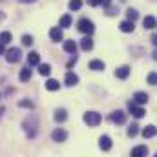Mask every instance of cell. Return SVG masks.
<instances>
[{"instance_id": "cell-26", "label": "cell", "mask_w": 157, "mask_h": 157, "mask_svg": "<svg viewBox=\"0 0 157 157\" xmlns=\"http://www.w3.org/2000/svg\"><path fill=\"white\" fill-rule=\"evenodd\" d=\"M59 26H60V28H70V26H71V17H70V15H62Z\"/></svg>"}, {"instance_id": "cell-22", "label": "cell", "mask_w": 157, "mask_h": 157, "mask_svg": "<svg viewBox=\"0 0 157 157\" xmlns=\"http://www.w3.org/2000/svg\"><path fill=\"white\" fill-rule=\"evenodd\" d=\"M60 88V84H59V80H55V78H49L48 82H46V90H49V91H57Z\"/></svg>"}, {"instance_id": "cell-18", "label": "cell", "mask_w": 157, "mask_h": 157, "mask_svg": "<svg viewBox=\"0 0 157 157\" xmlns=\"http://www.w3.org/2000/svg\"><path fill=\"white\" fill-rule=\"evenodd\" d=\"M64 80H66V84H68V86H77V84H78V77L75 75V73H71V71H70V73H66V78H64Z\"/></svg>"}, {"instance_id": "cell-33", "label": "cell", "mask_w": 157, "mask_h": 157, "mask_svg": "<svg viewBox=\"0 0 157 157\" xmlns=\"http://www.w3.org/2000/svg\"><path fill=\"white\" fill-rule=\"evenodd\" d=\"M88 6H91V7H97V6H101V0H88Z\"/></svg>"}, {"instance_id": "cell-1", "label": "cell", "mask_w": 157, "mask_h": 157, "mask_svg": "<svg viewBox=\"0 0 157 157\" xmlns=\"http://www.w3.org/2000/svg\"><path fill=\"white\" fill-rule=\"evenodd\" d=\"M77 28H78V31H80V33H84V35H88V37L95 31L93 22H91V20H88V18H80V20L77 22Z\"/></svg>"}, {"instance_id": "cell-11", "label": "cell", "mask_w": 157, "mask_h": 157, "mask_svg": "<svg viewBox=\"0 0 157 157\" xmlns=\"http://www.w3.org/2000/svg\"><path fill=\"white\" fill-rule=\"evenodd\" d=\"M128 75H130V66H121V68L115 70V77L121 78V80L128 78Z\"/></svg>"}, {"instance_id": "cell-16", "label": "cell", "mask_w": 157, "mask_h": 157, "mask_svg": "<svg viewBox=\"0 0 157 157\" xmlns=\"http://www.w3.org/2000/svg\"><path fill=\"white\" fill-rule=\"evenodd\" d=\"M155 133H157V128L152 126V124L146 126V128H143V137H144V139H150V137H154Z\"/></svg>"}, {"instance_id": "cell-37", "label": "cell", "mask_w": 157, "mask_h": 157, "mask_svg": "<svg viewBox=\"0 0 157 157\" xmlns=\"http://www.w3.org/2000/svg\"><path fill=\"white\" fill-rule=\"evenodd\" d=\"M152 42H154V46H157V35H154V37H152Z\"/></svg>"}, {"instance_id": "cell-29", "label": "cell", "mask_w": 157, "mask_h": 157, "mask_svg": "<svg viewBox=\"0 0 157 157\" xmlns=\"http://www.w3.org/2000/svg\"><path fill=\"white\" fill-rule=\"evenodd\" d=\"M146 80H148V84H152V86H157V73H155V71L148 73V77H146Z\"/></svg>"}, {"instance_id": "cell-36", "label": "cell", "mask_w": 157, "mask_h": 157, "mask_svg": "<svg viewBox=\"0 0 157 157\" xmlns=\"http://www.w3.org/2000/svg\"><path fill=\"white\" fill-rule=\"evenodd\" d=\"M6 53V49H4V44H0V55H4Z\"/></svg>"}, {"instance_id": "cell-32", "label": "cell", "mask_w": 157, "mask_h": 157, "mask_svg": "<svg viewBox=\"0 0 157 157\" xmlns=\"http://www.w3.org/2000/svg\"><path fill=\"white\" fill-rule=\"evenodd\" d=\"M22 44H24V46H31V44H33V37H31V35H24V37H22Z\"/></svg>"}, {"instance_id": "cell-7", "label": "cell", "mask_w": 157, "mask_h": 157, "mask_svg": "<svg viewBox=\"0 0 157 157\" xmlns=\"http://www.w3.org/2000/svg\"><path fill=\"white\" fill-rule=\"evenodd\" d=\"M133 104H146L148 102V95L144 93V91H137L135 95H133V101H132Z\"/></svg>"}, {"instance_id": "cell-35", "label": "cell", "mask_w": 157, "mask_h": 157, "mask_svg": "<svg viewBox=\"0 0 157 157\" xmlns=\"http://www.w3.org/2000/svg\"><path fill=\"white\" fill-rule=\"evenodd\" d=\"M110 4H112V0H101V6H104V7H110Z\"/></svg>"}, {"instance_id": "cell-6", "label": "cell", "mask_w": 157, "mask_h": 157, "mask_svg": "<svg viewBox=\"0 0 157 157\" xmlns=\"http://www.w3.org/2000/svg\"><path fill=\"white\" fill-rule=\"evenodd\" d=\"M128 108H130V113L133 115L135 119H141V117H144V108H141V106H137V104H133V102H130L128 104Z\"/></svg>"}, {"instance_id": "cell-25", "label": "cell", "mask_w": 157, "mask_h": 157, "mask_svg": "<svg viewBox=\"0 0 157 157\" xmlns=\"http://www.w3.org/2000/svg\"><path fill=\"white\" fill-rule=\"evenodd\" d=\"M126 18H128L130 22H135V20L139 18V13H137L135 9H132V7H130V9H126Z\"/></svg>"}, {"instance_id": "cell-2", "label": "cell", "mask_w": 157, "mask_h": 157, "mask_svg": "<svg viewBox=\"0 0 157 157\" xmlns=\"http://www.w3.org/2000/svg\"><path fill=\"white\" fill-rule=\"evenodd\" d=\"M22 59V51L18 49V48H11V49H7V53H6V60L9 62V64H15V62H18Z\"/></svg>"}, {"instance_id": "cell-34", "label": "cell", "mask_w": 157, "mask_h": 157, "mask_svg": "<svg viewBox=\"0 0 157 157\" xmlns=\"http://www.w3.org/2000/svg\"><path fill=\"white\" fill-rule=\"evenodd\" d=\"M75 62H77V57H75V55H73V57H71V59H70V62H68V68H71V66H73V64H75Z\"/></svg>"}, {"instance_id": "cell-3", "label": "cell", "mask_w": 157, "mask_h": 157, "mask_svg": "<svg viewBox=\"0 0 157 157\" xmlns=\"http://www.w3.org/2000/svg\"><path fill=\"white\" fill-rule=\"evenodd\" d=\"M84 122H86L88 126H99V124H101V113H97V112H88V113H84Z\"/></svg>"}, {"instance_id": "cell-4", "label": "cell", "mask_w": 157, "mask_h": 157, "mask_svg": "<svg viewBox=\"0 0 157 157\" xmlns=\"http://www.w3.org/2000/svg\"><path fill=\"white\" fill-rule=\"evenodd\" d=\"M24 128H26V133L29 137H35V133H37V121H35V117L26 119L24 121Z\"/></svg>"}, {"instance_id": "cell-15", "label": "cell", "mask_w": 157, "mask_h": 157, "mask_svg": "<svg viewBox=\"0 0 157 157\" xmlns=\"http://www.w3.org/2000/svg\"><path fill=\"white\" fill-rule=\"evenodd\" d=\"M49 37H51V40L53 42H59V40H62V28H53L51 31H49Z\"/></svg>"}, {"instance_id": "cell-10", "label": "cell", "mask_w": 157, "mask_h": 157, "mask_svg": "<svg viewBox=\"0 0 157 157\" xmlns=\"http://www.w3.org/2000/svg\"><path fill=\"white\" fill-rule=\"evenodd\" d=\"M112 121H113L115 124H124V121H126V113L121 112V110H115V112L112 113Z\"/></svg>"}, {"instance_id": "cell-38", "label": "cell", "mask_w": 157, "mask_h": 157, "mask_svg": "<svg viewBox=\"0 0 157 157\" xmlns=\"http://www.w3.org/2000/svg\"><path fill=\"white\" fill-rule=\"evenodd\" d=\"M18 2H22V4H28V2H35V0H18Z\"/></svg>"}, {"instance_id": "cell-41", "label": "cell", "mask_w": 157, "mask_h": 157, "mask_svg": "<svg viewBox=\"0 0 157 157\" xmlns=\"http://www.w3.org/2000/svg\"><path fill=\"white\" fill-rule=\"evenodd\" d=\"M2 18H4V13H0V20H2Z\"/></svg>"}, {"instance_id": "cell-40", "label": "cell", "mask_w": 157, "mask_h": 157, "mask_svg": "<svg viewBox=\"0 0 157 157\" xmlns=\"http://www.w3.org/2000/svg\"><path fill=\"white\" fill-rule=\"evenodd\" d=\"M2 113H4V108H0V117H2Z\"/></svg>"}, {"instance_id": "cell-8", "label": "cell", "mask_w": 157, "mask_h": 157, "mask_svg": "<svg viewBox=\"0 0 157 157\" xmlns=\"http://www.w3.org/2000/svg\"><path fill=\"white\" fill-rule=\"evenodd\" d=\"M99 146H101V150H104V152L112 150V139H110L108 135H102V137L99 139Z\"/></svg>"}, {"instance_id": "cell-28", "label": "cell", "mask_w": 157, "mask_h": 157, "mask_svg": "<svg viewBox=\"0 0 157 157\" xmlns=\"http://www.w3.org/2000/svg\"><path fill=\"white\" fill-rule=\"evenodd\" d=\"M9 42H11V33H9V31H2V33H0V44L6 46V44H9Z\"/></svg>"}, {"instance_id": "cell-5", "label": "cell", "mask_w": 157, "mask_h": 157, "mask_svg": "<svg viewBox=\"0 0 157 157\" xmlns=\"http://www.w3.org/2000/svg\"><path fill=\"white\" fill-rule=\"evenodd\" d=\"M51 139H53L55 143H64V141L68 139V132H66L64 128H57V130L51 132Z\"/></svg>"}, {"instance_id": "cell-42", "label": "cell", "mask_w": 157, "mask_h": 157, "mask_svg": "<svg viewBox=\"0 0 157 157\" xmlns=\"http://www.w3.org/2000/svg\"><path fill=\"white\" fill-rule=\"evenodd\" d=\"M155 157H157V154H155Z\"/></svg>"}, {"instance_id": "cell-19", "label": "cell", "mask_w": 157, "mask_h": 157, "mask_svg": "<svg viewBox=\"0 0 157 157\" xmlns=\"http://www.w3.org/2000/svg\"><path fill=\"white\" fill-rule=\"evenodd\" d=\"M90 70H93V71H102V70H104V62L95 59V60L90 62Z\"/></svg>"}, {"instance_id": "cell-20", "label": "cell", "mask_w": 157, "mask_h": 157, "mask_svg": "<svg viewBox=\"0 0 157 157\" xmlns=\"http://www.w3.org/2000/svg\"><path fill=\"white\" fill-rule=\"evenodd\" d=\"M66 119H68V112H66L64 108H60V110L55 112V121H57V122H64Z\"/></svg>"}, {"instance_id": "cell-39", "label": "cell", "mask_w": 157, "mask_h": 157, "mask_svg": "<svg viewBox=\"0 0 157 157\" xmlns=\"http://www.w3.org/2000/svg\"><path fill=\"white\" fill-rule=\"evenodd\" d=\"M152 55H154V60H157V49L154 51V53H152Z\"/></svg>"}, {"instance_id": "cell-30", "label": "cell", "mask_w": 157, "mask_h": 157, "mask_svg": "<svg viewBox=\"0 0 157 157\" xmlns=\"http://www.w3.org/2000/svg\"><path fill=\"white\" fill-rule=\"evenodd\" d=\"M80 7H82V2H80V0H71V2H70V9H73V11H78Z\"/></svg>"}, {"instance_id": "cell-23", "label": "cell", "mask_w": 157, "mask_h": 157, "mask_svg": "<svg viewBox=\"0 0 157 157\" xmlns=\"http://www.w3.org/2000/svg\"><path fill=\"white\" fill-rule=\"evenodd\" d=\"M39 73L42 75V77H49L51 66H49V64H39Z\"/></svg>"}, {"instance_id": "cell-27", "label": "cell", "mask_w": 157, "mask_h": 157, "mask_svg": "<svg viewBox=\"0 0 157 157\" xmlns=\"http://www.w3.org/2000/svg\"><path fill=\"white\" fill-rule=\"evenodd\" d=\"M137 133H139V124H137V122L130 124V126H128V137H135Z\"/></svg>"}, {"instance_id": "cell-14", "label": "cell", "mask_w": 157, "mask_h": 157, "mask_svg": "<svg viewBox=\"0 0 157 157\" xmlns=\"http://www.w3.org/2000/svg\"><path fill=\"white\" fill-rule=\"evenodd\" d=\"M119 28H121V31H124V33H132V31L135 29L133 22H130V20H122V22L119 24Z\"/></svg>"}, {"instance_id": "cell-24", "label": "cell", "mask_w": 157, "mask_h": 157, "mask_svg": "<svg viewBox=\"0 0 157 157\" xmlns=\"http://www.w3.org/2000/svg\"><path fill=\"white\" fill-rule=\"evenodd\" d=\"M29 78H31V70H29V66H28V68H22V70H20V80H22V82H28Z\"/></svg>"}, {"instance_id": "cell-21", "label": "cell", "mask_w": 157, "mask_h": 157, "mask_svg": "<svg viewBox=\"0 0 157 157\" xmlns=\"http://www.w3.org/2000/svg\"><path fill=\"white\" fill-rule=\"evenodd\" d=\"M80 48H82L84 51H90V49L93 48V40L90 39V37H84V39L80 40Z\"/></svg>"}, {"instance_id": "cell-31", "label": "cell", "mask_w": 157, "mask_h": 157, "mask_svg": "<svg viewBox=\"0 0 157 157\" xmlns=\"http://www.w3.org/2000/svg\"><path fill=\"white\" fill-rule=\"evenodd\" d=\"M18 106H20V108H29V110H31V108H33V102L28 101V99H22V101L18 102Z\"/></svg>"}, {"instance_id": "cell-17", "label": "cell", "mask_w": 157, "mask_h": 157, "mask_svg": "<svg viewBox=\"0 0 157 157\" xmlns=\"http://www.w3.org/2000/svg\"><path fill=\"white\" fill-rule=\"evenodd\" d=\"M64 51H68L70 55H75V51H77V44H75L73 40H66V42H64Z\"/></svg>"}, {"instance_id": "cell-12", "label": "cell", "mask_w": 157, "mask_h": 157, "mask_svg": "<svg viewBox=\"0 0 157 157\" xmlns=\"http://www.w3.org/2000/svg\"><path fill=\"white\" fill-rule=\"evenodd\" d=\"M143 26H144V29H154L157 26V20L155 17H152V15H148V17H144V20H143Z\"/></svg>"}, {"instance_id": "cell-9", "label": "cell", "mask_w": 157, "mask_h": 157, "mask_svg": "<svg viewBox=\"0 0 157 157\" xmlns=\"http://www.w3.org/2000/svg\"><path fill=\"white\" fill-rule=\"evenodd\" d=\"M146 155H148V148H146L144 144L135 146V148L132 150V157H146Z\"/></svg>"}, {"instance_id": "cell-13", "label": "cell", "mask_w": 157, "mask_h": 157, "mask_svg": "<svg viewBox=\"0 0 157 157\" xmlns=\"http://www.w3.org/2000/svg\"><path fill=\"white\" fill-rule=\"evenodd\" d=\"M40 64V55L37 51H31L28 55V66H39Z\"/></svg>"}]
</instances>
